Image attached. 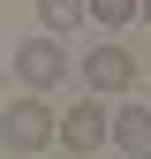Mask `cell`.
Returning <instances> with one entry per match:
<instances>
[{
  "mask_svg": "<svg viewBox=\"0 0 151 159\" xmlns=\"http://www.w3.org/2000/svg\"><path fill=\"white\" fill-rule=\"evenodd\" d=\"M8 68L23 76V91L53 98V91H61V76H68V53H61V38H53V30H38V38H23V46H15Z\"/></svg>",
  "mask_w": 151,
  "mask_h": 159,
  "instance_id": "obj_1",
  "label": "cell"
},
{
  "mask_svg": "<svg viewBox=\"0 0 151 159\" xmlns=\"http://www.w3.org/2000/svg\"><path fill=\"white\" fill-rule=\"evenodd\" d=\"M76 76H83L91 98H128V91H136V61H128V46H113V38H106V46H91Z\"/></svg>",
  "mask_w": 151,
  "mask_h": 159,
  "instance_id": "obj_2",
  "label": "cell"
},
{
  "mask_svg": "<svg viewBox=\"0 0 151 159\" xmlns=\"http://www.w3.org/2000/svg\"><path fill=\"white\" fill-rule=\"evenodd\" d=\"M0 144H8V152H45L53 144V106H45V98H15V106H0Z\"/></svg>",
  "mask_w": 151,
  "mask_h": 159,
  "instance_id": "obj_3",
  "label": "cell"
},
{
  "mask_svg": "<svg viewBox=\"0 0 151 159\" xmlns=\"http://www.w3.org/2000/svg\"><path fill=\"white\" fill-rule=\"evenodd\" d=\"M53 144L61 152H98L106 144V98H76L68 114H53Z\"/></svg>",
  "mask_w": 151,
  "mask_h": 159,
  "instance_id": "obj_4",
  "label": "cell"
},
{
  "mask_svg": "<svg viewBox=\"0 0 151 159\" xmlns=\"http://www.w3.org/2000/svg\"><path fill=\"white\" fill-rule=\"evenodd\" d=\"M106 144L151 152V106H128V98H121V114H106Z\"/></svg>",
  "mask_w": 151,
  "mask_h": 159,
  "instance_id": "obj_5",
  "label": "cell"
},
{
  "mask_svg": "<svg viewBox=\"0 0 151 159\" xmlns=\"http://www.w3.org/2000/svg\"><path fill=\"white\" fill-rule=\"evenodd\" d=\"M76 23H91V15H83V0H38V30H53V38H68Z\"/></svg>",
  "mask_w": 151,
  "mask_h": 159,
  "instance_id": "obj_6",
  "label": "cell"
},
{
  "mask_svg": "<svg viewBox=\"0 0 151 159\" xmlns=\"http://www.w3.org/2000/svg\"><path fill=\"white\" fill-rule=\"evenodd\" d=\"M83 15H91V23H106V30H128V23H136V0H83Z\"/></svg>",
  "mask_w": 151,
  "mask_h": 159,
  "instance_id": "obj_7",
  "label": "cell"
},
{
  "mask_svg": "<svg viewBox=\"0 0 151 159\" xmlns=\"http://www.w3.org/2000/svg\"><path fill=\"white\" fill-rule=\"evenodd\" d=\"M144 106H151V76H144Z\"/></svg>",
  "mask_w": 151,
  "mask_h": 159,
  "instance_id": "obj_8",
  "label": "cell"
},
{
  "mask_svg": "<svg viewBox=\"0 0 151 159\" xmlns=\"http://www.w3.org/2000/svg\"><path fill=\"white\" fill-rule=\"evenodd\" d=\"M136 8H144V15H151V0H136Z\"/></svg>",
  "mask_w": 151,
  "mask_h": 159,
  "instance_id": "obj_9",
  "label": "cell"
},
{
  "mask_svg": "<svg viewBox=\"0 0 151 159\" xmlns=\"http://www.w3.org/2000/svg\"><path fill=\"white\" fill-rule=\"evenodd\" d=\"M144 23H151V15H144Z\"/></svg>",
  "mask_w": 151,
  "mask_h": 159,
  "instance_id": "obj_10",
  "label": "cell"
}]
</instances>
